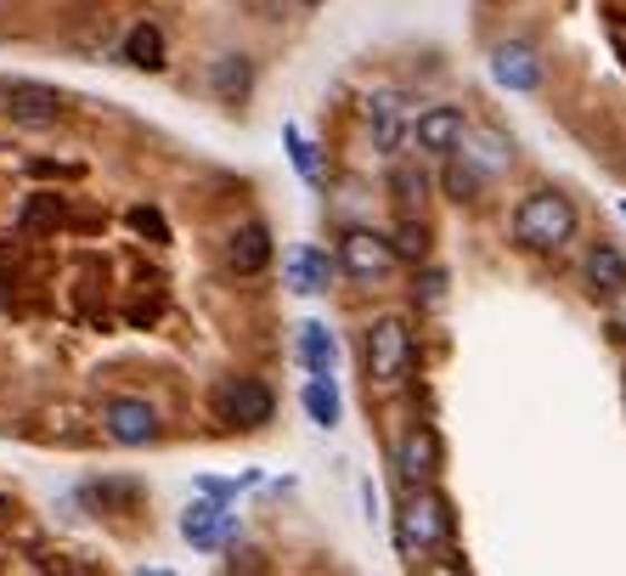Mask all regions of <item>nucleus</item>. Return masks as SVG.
Instances as JSON below:
<instances>
[{"mask_svg":"<svg viewBox=\"0 0 626 576\" xmlns=\"http://www.w3.org/2000/svg\"><path fill=\"white\" fill-rule=\"evenodd\" d=\"M102 424H108V436L119 447H147L158 436V413H153V401H141V396H114L102 407Z\"/></svg>","mask_w":626,"mask_h":576,"instance_id":"5","label":"nucleus"},{"mask_svg":"<svg viewBox=\"0 0 626 576\" xmlns=\"http://www.w3.org/2000/svg\"><path fill=\"white\" fill-rule=\"evenodd\" d=\"M513 237L525 250H559V243L576 237V204L559 193H536L513 209Z\"/></svg>","mask_w":626,"mask_h":576,"instance_id":"2","label":"nucleus"},{"mask_svg":"<svg viewBox=\"0 0 626 576\" xmlns=\"http://www.w3.org/2000/svg\"><path fill=\"white\" fill-rule=\"evenodd\" d=\"M130 226H136V232H147V237H158V243L169 237L164 215H158V209H147V204H141V209H130Z\"/></svg>","mask_w":626,"mask_h":576,"instance_id":"25","label":"nucleus"},{"mask_svg":"<svg viewBox=\"0 0 626 576\" xmlns=\"http://www.w3.org/2000/svg\"><path fill=\"white\" fill-rule=\"evenodd\" d=\"M283 147H288V158H294V170H300V182H311V187H322V164H316V147H311V136L288 119L283 125Z\"/></svg>","mask_w":626,"mask_h":576,"instance_id":"20","label":"nucleus"},{"mask_svg":"<svg viewBox=\"0 0 626 576\" xmlns=\"http://www.w3.org/2000/svg\"><path fill=\"white\" fill-rule=\"evenodd\" d=\"M463 153H469L475 164H486L491 176H497V170H508V158H513V147H508L497 130H475V125H469V136H463Z\"/></svg>","mask_w":626,"mask_h":576,"instance_id":"18","label":"nucleus"},{"mask_svg":"<svg viewBox=\"0 0 626 576\" xmlns=\"http://www.w3.org/2000/svg\"><path fill=\"white\" fill-rule=\"evenodd\" d=\"M491 74H497L502 91H519V97H530L536 86H542V62H536V51L519 46V40H508V46L491 51Z\"/></svg>","mask_w":626,"mask_h":576,"instance_id":"7","label":"nucleus"},{"mask_svg":"<svg viewBox=\"0 0 626 576\" xmlns=\"http://www.w3.org/2000/svg\"><path fill=\"white\" fill-rule=\"evenodd\" d=\"M395 266V250L384 237H373V232H350L344 237V272L350 277H362V283H373V277H384Z\"/></svg>","mask_w":626,"mask_h":576,"instance_id":"12","label":"nucleus"},{"mask_svg":"<svg viewBox=\"0 0 626 576\" xmlns=\"http://www.w3.org/2000/svg\"><path fill=\"white\" fill-rule=\"evenodd\" d=\"M463 136H469V119H463L458 108H429V114H418V125H412L418 153H452V147H463Z\"/></svg>","mask_w":626,"mask_h":576,"instance_id":"8","label":"nucleus"},{"mask_svg":"<svg viewBox=\"0 0 626 576\" xmlns=\"http://www.w3.org/2000/svg\"><path fill=\"white\" fill-rule=\"evenodd\" d=\"M226 261H232V272H237V277L265 272V261H272V232H265L260 221L237 226V232H232V250H226Z\"/></svg>","mask_w":626,"mask_h":576,"instance_id":"13","label":"nucleus"},{"mask_svg":"<svg viewBox=\"0 0 626 576\" xmlns=\"http://www.w3.org/2000/svg\"><path fill=\"white\" fill-rule=\"evenodd\" d=\"M615 328H626V294H620V322H615Z\"/></svg>","mask_w":626,"mask_h":576,"instance_id":"27","label":"nucleus"},{"mask_svg":"<svg viewBox=\"0 0 626 576\" xmlns=\"http://www.w3.org/2000/svg\"><path fill=\"white\" fill-rule=\"evenodd\" d=\"M182 537H187L193 548H221V543L237 537V515L221 509V504H193V509L182 515Z\"/></svg>","mask_w":626,"mask_h":576,"instance_id":"9","label":"nucleus"},{"mask_svg":"<svg viewBox=\"0 0 626 576\" xmlns=\"http://www.w3.org/2000/svg\"><path fill=\"white\" fill-rule=\"evenodd\" d=\"M248 79H254V74H248L243 57H221V62H215V91H221V97H243Z\"/></svg>","mask_w":626,"mask_h":576,"instance_id":"23","label":"nucleus"},{"mask_svg":"<svg viewBox=\"0 0 626 576\" xmlns=\"http://www.w3.org/2000/svg\"><path fill=\"white\" fill-rule=\"evenodd\" d=\"M390 193H395L401 204H412V198H423V193H429V176L418 170V164H395V176H390Z\"/></svg>","mask_w":626,"mask_h":576,"instance_id":"24","label":"nucleus"},{"mask_svg":"<svg viewBox=\"0 0 626 576\" xmlns=\"http://www.w3.org/2000/svg\"><path fill=\"white\" fill-rule=\"evenodd\" d=\"M440 300H446V272L429 266V272H423V305H440Z\"/></svg>","mask_w":626,"mask_h":576,"instance_id":"26","label":"nucleus"},{"mask_svg":"<svg viewBox=\"0 0 626 576\" xmlns=\"http://www.w3.org/2000/svg\"><path fill=\"white\" fill-rule=\"evenodd\" d=\"M587 277L604 294H626V255L615 250V243H593V250H587Z\"/></svg>","mask_w":626,"mask_h":576,"instance_id":"15","label":"nucleus"},{"mask_svg":"<svg viewBox=\"0 0 626 576\" xmlns=\"http://www.w3.org/2000/svg\"><path fill=\"white\" fill-rule=\"evenodd\" d=\"M362 362H368V379L379 390H395L412 368V334H407V322L401 316H379L368 328V340H362Z\"/></svg>","mask_w":626,"mask_h":576,"instance_id":"3","label":"nucleus"},{"mask_svg":"<svg viewBox=\"0 0 626 576\" xmlns=\"http://www.w3.org/2000/svg\"><path fill=\"white\" fill-rule=\"evenodd\" d=\"M7 114L18 119V125H57V114H62V97L51 91V86H29V79H18V86H7Z\"/></svg>","mask_w":626,"mask_h":576,"instance_id":"10","label":"nucleus"},{"mask_svg":"<svg viewBox=\"0 0 626 576\" xmlns=\"http://www.w3.org/2000/svg\"><path fill=\"white\" fill-rule=\"evenodd\" d=\"M497 7H502V0H497Z\"/></svg>","mask_w":626,"mask_h":576,"instance_id":"29","label":"nucleus"},{"mask_svg":"<svg viewBox=\"0 0 626 576\" xmlns=\"http://www.w3.org/2000/svg\"><path fill=\"white\" fill-rule=\"evenodd\" d=\"M283 272H288V289H294V294H327V289H333V277H339V266H333L322 250H311V243L288 250Z\"/></svg>","mask_w":626,"mask_h":576,"instance_id":"11","label":"nucleus"},{"mask_svg":"<svg viewBox=\"0 0 626 576\" xmlns=\"http://www.w3.org/2000/svg\"><path fill=\"white\" fill-rule=\"evenodd\" d=\"M305 7H322V0H305Z\"/></svg>","mask_w":626,"mask_h":576,"instance_id":"28","label":"nucleus"},{"mask_svg":"<svg viewBox=\"0 0 626 576\" xmlns=\"http://www.w3.org/2000/svg\"><path fill=\"white\" fill-rule=\"evenodd\" d=\"M395 469H401L407 486L434 480V475H440V436L423 430V424H412V430L401 436V447H395Z\"/></svg>","mask_w":626,"mask_h":576,"instance_id":"6","label":"nucleus"},{"mask_svg":"<svg viewBox=\"0 0 626 576\" xmlns=\"http://www.w3.org/2000/svg\"><path fill=\"white\" fill-rule=\"evenodd\" d=\"M390 250H395V261H412V266H418V261L429 255V232H423V226H412V221H401V226H395V237H390Z\"/></svg>","mask_w":626,"mask_h":576,"instance_id":"22","label":"nucleus"},{"mask_svg":"<svg viewBox=\"0 0 626 576\" xmlns=\"http://www.w3.org/2000/svg\"><path fill=\"white\" fill-rule=\"evenodd\" d=\"M395 548L412 565L429 548H452V504H446L440 491H429V486H412V498L395 515Z\"/></svg>","mask_w":626,"mask_h":576,"instance_id":"1","label":"nucleus"},{"mask_svg":"<svg viewBox=\"0 0 626 576\" xmlns=\"http://www.w3.org/2000/svg\"><path fill=\"white\" fill-rule=\"evenodd\" d=\"M491 182V170H486V164H475L469 153H452V158H446V170H440V187H446V198H480V187Z\"/></svg>","mask_w":626,"mask_h":576,"instance_id":"14","label":"nucleus"},{"mask_svg":"<svg viewBox=\"0 0 626 576\" xmlns=\"http://www.w3.org/2000/svg\"><path fill=\"white\" fill-rule=\"evenodd\" d=\"M300 362H305V373H333L339 368V345H333V334L322 322L300 328Z\"/></svg>","mask_w":626,"mask_h":576,"instance_id":"17","label":"nucleus"},{"mask_svg":"<svg viewBox=\"0 0 626 576\" xmlns=\"http://www.w3.org/2000/svg\"><path fill=\"white\" fill-rule=\"evenodd\" d=\"M368 125H373V141H379L384 153H395V147H401V102H395L390 91H384V97H373Z\"/></svg>","mask_w":626,"mask_h":576,"instance_id":"19","label":"nucleus"},{"mask_svg":"<svg viewBox=\"0 0 626 576\" xmlns=\"http://www.w3.org/2000/svg\"><path fill=\"white\" fill-rule=\"evenodd\" d=\"M215 407H221V419L237 424V430H260V424H272V413H277L272 390H265L260 379H226Z\"/></svg>","mask_w":626,"mask_h":576,"instance_id":"4","label":"nucleus"},{"mask_svg":"<svg viewBox=\"0 0 626 576\" xmlns=\"http://www.w3.org/2000/svg\"><path fill=\"white\" fill-rule=\"evenodd\" d=\"M305 413H311V424H322V430H333V424H339L344 401H339L333 373H311V384H305Z\"/></svg>","mask_w":626,"mask_h":576,"instance_id":"16","label":"nucleus"},{"mask_svg":"<svg viewBox=\"0 0 626 576\" xmlns=\"http://www.w3.org/2000/svg\"><path fill=\"white\" fill-rule=\"evenodd\" d=\"M125 57H130L136 68H164V35H158L153 23H136V29L125 35Z\"/></svg>","mask_w":626,"mask_h":576,"instance_id":"21","label":"nucleus"}]
</instances>
